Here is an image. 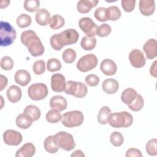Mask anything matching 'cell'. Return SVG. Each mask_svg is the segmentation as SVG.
I'll list each match as a JSON object with an SVG mask.
<instances>
[{
	"label": "cell",
	"mask_w": 157,
	"mask_h": 157,
	"mask_svg": "<svg viewBox=\"0 0 157 157\" xmlns=\"http://www.w3.org/2000/svg\"><path fill=\"white\" fill-rule=\"evenodd\" d=\"M71 157H73V156H82V157H84L85 156V155L83 154V153L80 150H77L75 151H74L71 155Z\"/></svg>",
	"instance_id": "obj_49"
},
{
	"label": "cell",
	"mask_w": 157,
	"mask_h": 157,
	"mask_svg": "<svg viewBox=\"0 0 157 157\" xmlns=\"http://www.w3.org/2000/svg\"><path fill=\"white\" fill-rule=\"evenodd\" d=\"M137 91L131 88L125 89L121 93V99L123 103L126 105H130L136 98Z\"/></svg>",
	"instance_id": "obj_24"
},
{
	"label": "cell",
	"mask_w": 157,
	"mask_h": 157,
	"mask_svg": "<svg viewBox=\"0 0 157 157\" xmlns=\"http://www.w3.org/2000/svg\"><path fill=\"white\" fill-rule=\"evenodd\" d=\"M146 151L150 156L157 155V139H151L146 144Z\"/></svg>",
	"instance_id": "obj_39"
},
{
	"label": "cell",
	"mask_w": 157,
	"mask_h": 157,
	"mask_svg": "<svg viewBox=\"0 0 157 157\" xmlns=\"http://www.w3.org/2000/svg\"><path fill=\"white\" fill-rule=\"evenodd\" d=\"M23 113L26 114L28 117H29L33 121L39 120L41 114L39 108L34 105H27L25 108Z\"/></svg>",
	"instance_id": "obj_25"
},
{
	"label": "cell",
	"mask_w": 157,
	"mask_h": 157,
	"mask_svg": "<svg viewBox=\"0 0 157 157\" xmlns=\"http://www.w3.org/2000/svg\"><path fill=\"white\" fill-rule=\"evenodd\" d=\"M0 82H1V85H0V91H2L7 85V78L6 77H5L4 75L1 74L0 75Z\"/></svg>",
	"instance_id": "obj_47"
},
{
	"label": "cell",
	"mask_w": 157,
	"mask_h": 157,
	"mask_svg": "<svg viewBox=\"0 0 157 157\" xmlns=\"http://www.w3.org/2000/svg\"><path fill=\"white\" fill-rule=\"evenodd\" d=\"M50 105L52 109L59 111H63L67 105V102L63 96L61 95H55L53 96L50 101Z\"/></svg>",
	"instance_id": "obj_17"
},
{
	"label": "cell",
	"mask_w": 157,
	"mask_h": 157,
	"mask_svg": "<svg viewBox=\"0 0 157 157\" xmlns=\"http://www.w3.org/2000/svg\"><path fill=\"white\" fill-rule=\"evenodd\" d=\"M111 114V110L107 106H103L99 110L98 114V121L101 124H106L108 123V120L110 115Z\"/></svg>",
	"instance_id": "obj_27"
},
{
	"label": "cell",
	"mask_w": 157,
	"mask_h": 157,
	"mask_svg": "<svg viewBox=\"0 0 157 157\" xmlns=\"http://www.w3.org/2000/svg\"><path fill=\"white\" fill-rule=\"evenodd\" d=\"M47 69L50 72L58 71L61 69V63L56 58H50L47 61Z\"/></svg>",
	"instance_id": "obj_36"
},
{
	"label": "cell",
	"mask_w": 157,
	"mask_h": 157,
	"mask_svg": "<svg viewBox=\"0 0 157 157\" xmlns=\"http://www.w3.org/2000/svg\"><path fill=\"white\" fill-rule=\"evenodd\" d=\"M99 0H80L77 2V9L81 13H88L93 7L97 6Z\"/></svg>",
	"instance_id": "obj_22"
},
{
	"label": "cell",
	"mask_w": 157,
	"mask_h": 157,
	"mask_svg": "<svg viewBox=\"0 0 157 157\" xmlns=\"http://www.w3.org/2000/svg\"><path fill=\"white\" fill-rule=\"evenodd\" d=\"M1 67L5 71H9L11 70L14 65V63L12 58L8 56H3L0 62Z\"/></svg>",
	"instance_id": "obj_42"
},
{
	"label": "cell",
	"mask_w": 157,
	"mask_h": 157,
	"mask_svg": "<svg viewBox=\"0 0 157 157\" xmlns=\"http://www.w3.org/2000/svg\"><path fill=\"white\" fill-rule=\"evenodd\" d=\"M17 36V33L11 25L4 21L0 23V45L7 47L12 45Z\"/></svg>",
	"instance_id": "obj_4"
},
{
	"label": "cell",
	"mask_w": 157,
	"mask_h": 157,
	"mask_svg": "<svg viewBox=\"0 0 157 157\" xmlns=\"http://www.w3.org/2000/svg\"><path fill=\"white\" fill-rule=\"evenodd\" d=\"M21 42L25 45L30 53L34 56H39L44 53V47L36 33L33 30L23 31L21 34Z\"/></svg>",
	"instance_id": "obj_1"
},
{
	"label": "cell",
	"mask_w": 157,
	"mask_h": 157,
	"mask_svg": "<svg viewBox=\"0 0 157 157\" xmlns=\"http://www.w3.org/2000/svg\"><path fill=\"white\" fill-rule=\"evenodd\" d=\"M99 82V78L95 74H90L85 77V83L90 86H95Z\"/></svg>",
	"instance_id": "obj_45"
},
{
	"label": "cell",
	"mask_w": 157,
	"mask_h": 157,
	"mask_svg": "<svg viewBox=\"0 0 157 157\" xmlns=\"http://www.w3.org/2000/svg\"><path fill=\"white\" fill-rule=\"evenodd\" d=\"M96 45V39L94 37L84 36L82 37L80 45L85 50H92Z\"/></svg>",
	"instance_id": "obj_28"
},
{
	"label": "cell",
	"mask_w": 157,
	"mask_h": 157,
	"mask_svg": "<svg viewBox=\"0 0 157 157\" xmlns=\"http://www.w3.org/2000/svg\"><path fill=\"white\" fill-rule=\"evenodd\" d=\"M66 78L61 74H54L51 77V88L55 92L61 93L65 90Z\"/></svg>",
	"instance_id": "obj_13"
},
{
	"label": "cell",
	"mask_w": 157,
	"mask_h": 157,
	"mask_svg": "<svg viewBox=\"0 0 157 157\" xmlns=\"http://www.w3.org/2000/svg\"><path fill=\"white\" fill-rule=\"evenodd\" d=\"M143 50L147 59H152L157 56V42L155 39H148L144 45Z\"/></svg>",
	"instance_id": "obj_14"
},
{
	"label": "cell",
	"mask_w": 157,
	"mask_h": 157,
	"mask_svg": "<svg viewBox=\"0 0 157 157\" xmlns=\"http://www.w3.org/2000/svg\"><path fill=\"white\" fill-rule=\"evenodd\" d=\"M36 153V147L32 143H26L20 148H19L16 153V157H32Z\"/></svg>",
	"instance_id": "obj_21"
},
{
	"label": "cell",
	"mask_w": 157,
	"mask_h": 157,
	"mask_svg": "<svg viewBox=\"0 0 157 157\" xmlns=\"http://www.w3.org/2000/svg\"><path fill=\"white\" fill-rule=\"evenodd\" d=\"M54 136H50L46 137L44 142L45 150L49 153H55L59 150V147L55 144L53 140Z\"/></svg>",
	"instance_id": "obj_29"
},
{
	"label": "cell",
	"mask_w": 157,
	"mask_h": 157,
	"mask_svg": "<svg viewBox=\"0 0 157 157\" xmlns=\"http://www.w3.org/2000/svg\"><path fill=\"white\" fill-rule=\"evenodd\" d=\"M22 140L23 137L21 133L13 129H7L3 134V140L8 145H18Z\"/></svg>",
	"instance_id": "obj_11"
},
{
	"label": "cell",
	"mask_w": 157,
	"mask_h": 157,
	"mask_svg": "<svg viewBox=\"0 0 157 157\" xmlns=\"http://www.w3.org/2000/svg\"><path fill=\"white\" fill-rule=\"evenodd\" d=\"M79 37L78 33L74 29H66L59 34L53 35L50 40L51 47L55 50H60L63 47L75 44Z\"/></svg>",
	"instance_id": "obj_2"
},
{
	"label": "cell",
	"mask_w": 157,
	"mask_h": 157,
	"mask_svg": "<svg viewBox=\"0 0 157 157\" xmlns=\"http://www.w3.org/2000/svg\"><path fill=\"white\" fill-rule=\"evenodd\" d=\"M150 72L151 75L153 76L154 77H157V72H156V61H155L153 64L150 67Z\"/></svg>",
	"instance_id": "obj_48"
},
{
	"label": "cell",
	"mask_w": 157,
	"mask_h": 157,
	"mask_svg": "<svg viewBox=\"0 0 157 157\" xmlns=\"http://www.w3.org/2000/svg\"><path fill=\"white\" fill-rule=\"evenodd\" d=\"M133 123V117L132 115L126 112H115L110 115L108 123L113 128H128L132 125Z\"/></svg>",
	"instance_id": "obj_3"
},
{
	"label": "cell",
	"mask_w": 157,
	"mask_h": 157,
	"mask_svg": "<svg viewBox=\"0 0 157 157\" xmlns=\"http://www.w3.org/2000/svg\"><path fill=\"white\" fill-rule=\"evenodd\" d=\"M10 3L9 1H2L1 2V9H4L7 7Z\"/></svg>",
	"instance_id": "obj_50"
},
{
	"label": "cell",
	"mask_w": 157,
	"mask_h": 157,
	"mask_svg": "<svg viewBox=\"0 0 157 157\" xmlns=\"http://www.w3.org/2000/svg\"><path fill=\"white\" fill-rule=\"evenodd\" d=\"M65 93L77 98L85 97L88 92L87 86L80 82L68 80L66 82Z\"/></svg>",
	"instance_id": "obj_7"
},
{
	"label": "cell",
	"mask_w": 157,
	"mask_h": 157,
	"mask_svg": "<svg viewBox=\"0 0 157 157\" xmlns=\"http://www.w3.org/2000/svg\"><path fill=\"white\" fill-rule=\"evenodd\" d=\"M155 10V3L153 0H140L139 1V10L146 17L152 15Z\"/></svg>",
	"instance_id": "obj_16"
},
{
	"label": "cell",
	"mask_w": 157,
	"mask_h": 157,
	"mask_svg": "<svg viewBox=\"0 0 157 157\" xmlns=\"http://www.w3.org/2000/svg\"><path fill=\"white\" fill-rule=\"evenodd\" d=\"M100 69L104 74L106 75H113L117 72V66L113 60L106 58L101 63Z\"/></svg>",
	"instance_id": "obj_15"
},
{
	"label": "cell",
	"mask_w": 157,
	"mask_h": 157,
	"mask_svg": "<svg viewBox=\"0 0 157 157\" xmlns=\"http://www.w3.org/2000/svg\"><path fill=\"white\" fill-rule=\"evenodd\" d=\"M98 60L93 53L87 54L81 57L77 63V68L81 72H86L94 69L98 65Z\"/></svg>",
	"instance_id": "obj_9"
},
{
	"label": "cell",
	"mask_w": 157,
	"mask_h": 157,
	"mask_svg": "<svg viewBox=\"0 0 157 157\" xmlns=\"http://www.w3.org/2000/svg\"><path fill=\"white\" fill-rule=\"evenodd\" d=\"M126 157H131V156H136V157H142V154L141 151L135 148H131L128 149L126 153Z\"/></svg>",
	"instance_id": "obj_46"
},
{
	"label": "cell",
	"mask_w": 157,
	"mask_h": 157,
	"mask_svg": "<svg viewBox=\"0 0 157 157\" xmlns=\"http://www.w3.org/2000/svg\"><path fill=\"white\" fill-rule=\"evenodd\" d=\"M53 140L59 147L66 151H71L75 147V142L72 134L65 132L60 131L53 136Z\"/></svg>",
	"instance_id": "obj_5"
},
{
	"label": "cell",
	"mask_w": 157,
	"mask_h": 157,
	"mask_svg": "<svg viewBox=\"0 0 157 157\" xmlns=\"http://www.w3.org/2000/svg\"><path fill=\"white\" fill-rule=\"evenodd\" d=\"M15 121L16 124L18 127L24 129L29 128L33 123V121L31 120V119L24 113L18 115L16 118Z\"/></svg>",
	"instance_id": "obj_26"
},
{
	"label": "cell",
	"mask_w": 157,
	"mask_h": 157,
	"mask_svg": "<svg viewBox=\"0 0 157 157\" xmlns=\"http://www.w3.org/2000/svg\"><path fill=\"white\" fill-rule=\"evenodd\" d=\"M40 2L38 0H26L24 2V8L29 12H34L39 9Z\"/></svg>",
	"instance_id": "obj_38"
},
{
	"label": "cell",
	"mask_w": 157,
	"mask_h": 157,
	"mask_svg": "<svg viewBox=\"0 0 157 157\" xmlns=\"http://www.w3.org/2000/svg\"><path fill=\"white\" fill-rule=\"evenodd\" d=\"M8 100L12 103H16L18 102L22 96L21 90L17 85H12L10 86L6 91Z\"/></svg>",
	"instance_id": "obj_18"
},
{
	"label": "cell",
	"mask_w": 157,
	"mask_h": 157,
	"mask_svg": "<svg viewBox=\"0 0 157 157\" xmlns=\"http://www.w3.org/2000/svg\"><path fill=\"white\" fill-rule=\"evenodd\" d=\"M14 79L17 84L25 86L28 85L31 82V77L28 71L24 69H20L15 72Z\"/></svg>",
	"instance_id": "obj_19"
},
{
	"label": "cell",
	"mask_w": 157,
	"mask_h": 157,
	"mask_svg": "<svg viewBox=\"0 0 157 157\" xmlns=\"http://www.w3.org/2000/svg\"><path fill=\"white\" fill-rule=\"evenodd\" d=\"M84 120L83 113L80 110H73L64 113L62 115L61 123L66 127L74 128L80 126Z\"/></svg>",
	"instance_id": "obj_6"
},
{
	"label": "cell",
	"mask_w": 157,
	"mask_h": 157,
	"mask_svg": "<svg viewBox=\"0 0 157 157\" xmlns=\"http://www.w3.org/2000/svg\"><path fill=\"white\" fill-rule=\"evenodd\" d=\"M64 19L61 15L55 14L51 17L49 24L50 28L52 29L55 30L62 28L64 25Z\"/></svg>",
	"instance_id": "obj_30"
},
{
	"label": "cell",
	"mask_w": 157,
	"mask_h": 157,
	"mask_svg": "<svg viewBox=\"0 0 157 157\" xmlns=\"http://www.w3.org/2000/svg\"><path fill=\"white\" fill-rule=\"evenodd\" d=\"M111 31V26L107 23H103L98 27L96 35L101 37H104L108 36L110 34Z\"/></svg>",
	"instance_id": "obj_40"
},
{
	"label": "cell",
	"mask_w": 157,
	"mask_h": 157,
	"mask_svg": "<svg viewBox=\"0 0 157 157\" xmlns=\"http://www.w3.org/2000/svg\"><path fill=\"white\" fill-rule=\"evenodd\" d=\"M102 88L105 93L108 94H112L118 91L119 83L118 81L114 78H107L103 82Z\"/></svg>",
	"instance_id": "obj_20"
},
{
	"label": "cell",
	"mask_w": 157,
	"mask_h": 157,
	"mask_svg": "<svg viewBox=\"0 0 157 157\" xmlns=\"http://www.w3.org/2000/svg\"><path fill=\"white\" fill-rule=\"evenodd\" d=\"M28 94L32 100L40 101L45 99L48 95V88L44 83H34L28 88Z\"/></svg>",
	"instance_id": "obj_8"
},
{
	"label": "cell",
	"mask_w": 157,
	"mask_h": 157,
	"mask_svg": "<svg viewBox=\"0 0 157 157\" xmlns=\"http://www.w3.org/2000/svg\"><path fill=\"white\" fill-rule=\"evenodd\" d=\"M77 56L75 51L72 48H67L63 52L62 55V58L66 63L71 64L74 63Z\"/></svg>",
	"instance_id": "obj_34"
},
{
	"label": "cell",
	"mask_w": 157,
	"mask_h": 157,
	"mask_svg": "<svg viewBox=\"0 0 157 157\" xmlns=\"http://www.w3.org/2000/svg\"><path fill=\"white\" fill-rule=\"evenodd\" d=\"M50 18V13L45 9H40L36 13V21L40 26L47 25Z\"/></svg>",
	"instance_id": "obj_23"
},
{
	"label": "cell",
	"mask_w": 157,
	"mask_h": 157,
	"mask_svg": "<svg viewBox=\"0 0 157 157\" xmlns=\"http://www.w3.org/2000/svg\"><path fill=\"white\" fill-rule=\"evenodd\" d=\"M107 9L109 10V20L116 21L120 18L121 15V12L117 6H110Z\"/></svg>",
	"instance_id": "obj_41"
},
{
	"label": "cell",
	"mask_w": 157,
	"mask_h": 157,
	"mask_svg": "<svg viewBox=\"0 0 157 157\" xmlns=\"http://www.w3.org/2000/svg\"><path fill=\"white\" fill-rule=\"evenodd\" d=\"M78 26L88 37H94L98 29L97 25L90 17H83L79 20Z\"/></svg>",
	"instance_id": "obj_10"
},
{
	"label": "cell",
	"mask_w": 157,
	"mask_h": 157,
	"mask_svg": "<svg viewBox=\"0 0 157 157\" xmlns=\"http://www.w3.org/2000/svg\"><path fill=\"white\" fill-rule=\"evenodd\" d=\"M62 118V115L60 111L52 109L49 110L46 114V120L50 123H56L59 121Z\"/></svg>",
	"instance_id": "obj_32"
},
{
	"label": "cell",
	"mask_w": 157,
	"mask_h": 157,
	"mask_svg": "<svg viewBox=\"0 0 157 157\" xmlns=\"http://www.w3.org/2000/svg\"><path fill=\"white\" fill-rule=\"evenodd\" d=\"M31 17L26 13H22L20 15L16 20L17 24L18 27L21 28H24L30 26L31 24Z\"/></svg>",
	"instance_id": "obj_33"
},
{
	"label": "cell",
	"mask_w": 157,
	"mask_h": 157,
	"mask_svg": "<svg viewBox=\"0 0 157 157\" xmlns=\"http://www.w3.org/2000/svg\"><path fill=\"white\" fill-rule=\"evenodd\" d=\"M129 60L132 66L135 68H140L145 66L146 59L142 53L139 49H133L129 54Z\"/></svg>",
	"instance_id": "obj_12"
},
{
	"label": "cell",
	"mask_w": 157,
	"mask_h": 157,
	"mask_svg": "<svg viewBox=\"0 0 157 157\" xmlns=\"http://www.w3.org/2000/svg\"><path fill=\"white\" fill-rule=\"evenodd\" d=\"M110 141L113 146L120 147L123 144L124 138L120 132L118 131H114L110 134Z\"/></svg>",
	"instance_id": "obj_37"
},
{
	"label": "cell",
	"mask_w": 157,
	"mask_h": 157,
	"mask_svg": "<svg viewBox=\"0 0 157 157\" xmlns=\"http://www.w3.org/2000/svg\"><path fill=\"white\" fill-rule=\"evenodd\" d=\"M135 0H121V4L123 9L126 12H131L134 10L136 4Z\"/></svg>",
	"instance_id": "obj_44"
},
{
	"label": "cell",
	"mask_w": 157,
	"mask_h": 157,
	"mask_svg": "<svg viewBox=\"0 0 157 157\" xmlns=\"http://www.w3.org/2000/svg\"><path fill=\"white\" fill-rule=\"evenodd\" d=\"M144 105V101L142 96L140 94L137 93L136 99L130 105H128V107L131 110L137 112L143 108Z\"/></svg>",
	"instance_id": "obj_35"
},
{
	"label": "cell",
	"mask_w": 157,
	"mask_h": 157,
	"mask_svg": "<svg viewBox=\"0 0 157 157\" xmlns=\"http://www.w3.org/2000/svg\"><path fill=\"white\" fill-rule=\"evenodd\" d=\"M33 71L36 75L42 74L45 71V63L42 59L37 60L33 66Z\"/></svg>",
	"instance_id": "obj_43"
},
{
	"label": "cell",
	"mask_w": 157,
	"mask_h": 157,
	"mask_svg": "<svg viewBox=\"0 0 157 157\" xmlns=\"http://www.w3.org/2000/svg\"><path fill=\"white\" fill-rule=\"evenodd\" d=\"M94 17L99 21L104 22L109 20V10L107 8L100 7L96 9L94 13Z\"/></svg>",
	"instance_id": "obj_31"
}]
</instances>
